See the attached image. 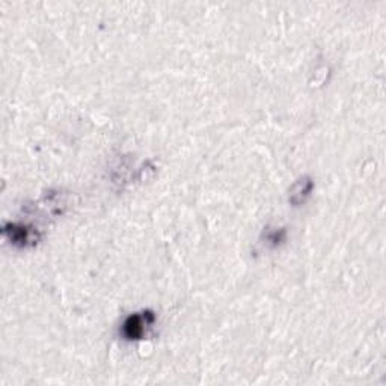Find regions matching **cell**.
Returning a JSON list of instances; mask_svg holds the SVG:
<instances>
[{
    "label": "cell",
    "instance_id": "cell-2",
    "mask_svg": "<svg viewBox=\"0 0 386 386\" xmlns=\"http://www.w3.org/2000/svg\"><path fill=\"white\" fill-rule=\"evenodd\" d=\"M5 235H8L9 240L17 245V246H31L38 243L40 234L38 230L26 227V225H18V223H9L4 228Z\"/></svg>",
    "mask_w": 386,
    "mask_h": 386
},
{
    "label": "cell",
    "instance_id": "cell-1",
    "mask_svg": "<svg viewBox=\"0 0 386 386\" xmlns=\"http://www.w3.org/2000/svg\"><path fill=\"white\" fill-rule=\"evenodd\" d=\"M154 323V314L149 311L132 314L122 325V337L126 340H141L146 329Z\"/></svg>",
    "mask_w": 386,
    "mask_h": 386
}]
</instances>
